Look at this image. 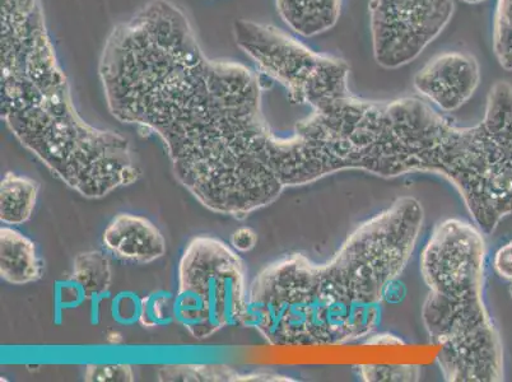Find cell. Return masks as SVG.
I'll return each instance as SVG.
<instances>
[{"mask_svg": "<svg viewBox=\"0 0 512 382\" xmlns=\"http://www.w3.org/2000/svg\"><path fill=\"white\" fill-rule=\"evenodd\" d=\"M120 123L156 133L202 206L244 220L285 191L286 139L264 118L248 65L208 58L183 8L150 0L111 30L99 64Z\"/></svg>", "mask_w": 512, "mask_h": 382, "instance_id": "cell-1", "label": "cell"}, {"mask_svg": "<svg viewBox=\"0 0 512 382\" xmlns=\"http://www.w3.org/2000/svg\"><path fill=\"white\" fill-rule=\"evenodd\" d=\"M306 184L343 171L380 177L444 176L474 225L490 235L512 214V86L497 82L481 123L451 124L414 97L376 102L349 93L296 124Z\"/></svg>", "mask_w": 512, "mask_h": 382, "instance_id": "cell-2", "label": "cell"}, {"mask_svg": "<svg viewBox=\"0 0 512 382\" xmlns=\"http://www.w3.org/2000/svg\"><path fill=\"white\" fill-rule=\"evenodd\" d=\"M422 225V204L399 198L358 227L328 263L292 254L269 264L248 288L241 325L278 347L342 346L370 337Z\"/></svg>", "mask_w": 512, "mask_h": 382, "instance_id": "cell-3", "label": "cell"}, {"mask_svg": "<svg viewBox=\"0 0 512 382\" xmlns=\"http://www.w3.org/2000/svg\"><path fill=\"white\" fill-rule=\"evenodd\" d=\"M467 221L435 227L421 255L428 288L422 320L437 354L442 376L451 382L504 379V351L483 298L486 242Z\"/></svg>", "mask_w": 512, "mask_h": 382, "instance_id": "cell-4", "label": "cell"}, {"mask_svg": "<svg viewBox=\"0 0 512 382\" xmlns=\"http://www.w3.org/2000/svg\"><path fill=\"white\" fill-rule=\"evenodd\" d=\"M248 300L246 269L225 242L198 236L189 242L179 263V287L172 316L197 339L241 324Z\"/></svg>", "mask_w": 512, "mask_h": 382, "instance_id": "cell-5", "label": "cell"}, {"mask_svg": "<svg viewBox=\"0 0 512 382\" xmlns=\"http://www.w3.org/2000/svg\"><path fill=\"white\" fill-rule=\"evenodd\" d=\"M232 30L236 45L260 72L285 87L293 104L316 110L351 93L346 60L316 53L296 37L267 23L236 20Z\"/></svg>", "mask_w": 512, "mask_h": 382, "instance_id": "cell-6", "label": "cell"}, {"mask_svg": "<svg viewBox=\"0 0 512 382\" xmlns=\"http://www.w3.org/2000/svg\"><path fill=\"white\" fill-rule=\"evenodd\" d=\"M375 62L398 69L414 62L448 27L454 0H370Z\"/></svg>", "mask_w": 512, "mask_h": 382, "instance_id": "cell-7", "label": "cell"}, {"mask_svg": "<svg viewBox=\"0 0 512 382\" xmlns=\"http://www.w3.org/2000/svg\"><path fill=\"white\" fill-rule=\"evenodd\" d=\"M481 78V65L472 54L446 51L420 69L413 86L437 109L451 113L472 99Z\"/></svg>", "mask_w": 512, "mask_h": 382, "instance_id": "cell-8", "label": "cell"}, {"mask_svg": "<svg viewBox=\"0 0 512 382\" xmlns=\"http://www.w3.org/2000/svg\"><path fill=\"white\" fill-rule=\"evenodd\" d=\"M106 249L120 259L152 263L166 253V240L147 218L119 214L107 225L102 235Z\"/></svg>", "mask_w": 512, "mask_h": 382, "instance_id": "cell-9", "label": "cell"}, {"mask_svg": "<svg viewBox=\"0 0 512 382\" xmlns=\"http://www.w3.org/2000/svg\"><path fill=\"white\" fill-rule=\"evenodd\" d=\"M343 0H276L279 16L296 34L314 37L332 30Z\"/></svg>", "mask_w": 512, "mask_h": 382, "instance_id": "cell-10", "label": "cell"}, {"mask_svg": "<svg viewBox=\"0 0 512 382\" xmlns=\"http://www.w3.org/2000/svg\"><path fill=\"white\" fill-rule=\"evenodd\" d=\"M0 276L22 286L41 277V262L34 242L11 227L0 228Z\"/></svg>", "mask_w": 512, "mask_h": 382, "instance_id": "cell-11", "label": "cell"}, {"mask_svg": "<svg viewBox=\"0 0 512 382\" xmlns=\"http://www.w3.org/2000/svg\"><path fill=\"white\" fill-rule=\"evenodd\" d=\"M39 185L27 176L7 172L0 183V221L22 225L30 220L36 206Z\"/></svg>", "mask_w": 512, "mask_h": 382, "instance_id": "cell-12", "label": "cell"}, {"mask_svg": "<svg viewBox=\"0 0 512 382\" xmlns=\"http://www.w3.org/2000/svg\"><path fill=\"white\" fill-rule=\"evenodd\" d=\"M74 279L91 295L106 291L110 287L111 272L105 255L99 251L78 255L74 262Z\"/></svg>", "mask_w": 512, "mask_h": 382, "instance_id": "cell-13", "label": "cell"}, {"mask_svg": "<svg viewBox=\"0 0 512 382\" xmlns=\"http://www.w3.org/2000/svg\"><path fill=\"white\" fill-rule=\"evenodd\" d=\"M239 376L234 368L217 365H169L157 371L160 381H239Z\"/></svg>", "mask_w": 512, "mask_h": 382, "instance_id": "cell-14", "label": "cell"}, {"mask_svg": "<svg viewBox=\"0 0 512 382\" xmlns=\"http://www.w3.org/2000/svg\"><path fill=\"white\" fill-rule=\"evenodd\" d=\"M492 48L502 69L512 72V0H497Z\"/></svg>", "mask_w": 512, "mask_h": 382, "instance_id": "cell-15", "label": "cell"}, {"mask_svg": "<svg viewBox=\"0 0 512 382\" xmlns=\"http://www.w3.org/2000/svg\"><path fill=\"white\" fill-rule=\"evenodd\" d=\"M360 375L366 381H416L420 370L416 366H361Z\"/></svg>", "mask_w": 512, "mask_h": 382, "instance_id": "cell-16", "label": "cell"}, {"mask_svg": "<svg viewBox=\"0 0 512 382\" xmlns=\"http://www.w3.org/2000/svg\"><path fill=\"white\" fill-rule=\"evenodd\" d=\"M87 382H132L134 372L129 365H88L85 370Z\"/></svg>", "mask_w": 512, "mask_h": 382, "instance_id": "cell-17", "label": "cell"}, {"mask_svg": "<svg viewBox=\"0 0 512 382\" xmlns=\"http://www.w3.org/2000/svg\"><path fill=\"white\" fill-rule=\"evenodd\" d=\"M141 306V321L143 325L156 326L164 319V314H162L161 311L164 305H162L160 297L152 295L146 298V300H143Z\"/></svg>", "mask_w": 512, "mask_h": 382, "instance_id": "cell-18", "label": "cell"}, {"mask_svg": "<svg viewBox=\"0 0 512 382\" xmlns=\"http://www.w3.org/2000/svg\"><path fill=\"white\" fill-rule=\"evenodd\" d=\"M493 267L502 279L512 282V240L497 250Z\"/></svg>", "mask_w": 512, "mask_h": 382, "instance_id": "cell-19", "label": "cell"}, {"mask_svg": "<svg viewBox=\"0 0 512 382\" xmlns=\"http://www.w3.org/2000/svg\"><path fill=\"white\" fill-rule=\"evenodd\" d=\"M256 242H258V236L255 231L249 227H241L239 230L232 235L231 244L234 248L241 253H246L255 248Z\"/></svg>", "mask_w": 512, "mask_h": 382, "instance_id": "cell-20", "label": "cell"}, {"mask_svg": "<svg viewBox=\"0 0 512 382\" xmlns=\"http://www.w3.org/2000/svg\"><path fill=\"white\" fill-rule=\"evenodd\" d=\"M462 2L467 3V4H479V3L486 2V0H462Z\"/></svg>", "mask_w": 512, "mask_h": 382, "instance_id": "cell-21", "label": "cell"}, {"mask_svg": "<svg viewBox=\"0 0 512 382\" xmlns=\"http://www.w3.org/2000/svg\"><path fill=\"white\" fill-rule=\"evenodd\" d=\"M510 293H511V297H512V282H511Z\"/></svg>", "mask_w": 512, "mask_h": 382, "instance_id": "cell-22", "label": "cell"}]
</instances>
